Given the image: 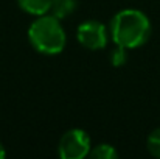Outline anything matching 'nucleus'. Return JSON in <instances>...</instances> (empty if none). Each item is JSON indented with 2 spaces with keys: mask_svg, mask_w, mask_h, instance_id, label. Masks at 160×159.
I'll list each match as a JSON object with an SVG mask.
<instances>
[{
  "mask_svg": "<svg viewBox=\"0 0 160 159\" xmlns=\"http://www.w3.org/2000/svg\"><path fill=\"white\" fill-rule=\"evenodd\" d=\"M110 34L115 45L137 49L146 44L151 36V22L140 9L128 8L118 11L110 22Z\"/></svg>",
  "mask_w": 160,
  "mask_h": 159,
  "instance_id": "f257e3e1",
  "label": "nucleus"
},
{
  "mask_svg": "<svg viewBox=\"0 0 160 159\" xmlns=\"http://www.w3.org/2000/svg\"><path fill=\"white\" fill-rule=\"evenodd\" d=\"M126 50H128V49H124V47H121V45H117V47L112 50V53H110V62H112V66L120 67V66H123V64L126 62V59H128Z\"/></svg>",
  "mask_w": 160,
  "mask_h": 159,
  "instance_id": "1a4fd4ad",
  "label": "nucleus"
},
{
  "mask_svg": "<svg viewBox=\"0 0 160 159\" xmlns=\"http://www.w3.org/2000/svg\"><path fill=\"white\" fill-rule=\"evenodd\" d=\"M79 44L89 50H101L107 44V30L98 20H86L76 30Z\"/></svg>",
  "mask_w": 160,
  "mask_h": 159,
  "instance_id": "20e7f679",
  "label": "nucleus"
},
{
  "mask_svg": "<svg viewBox=\"0 0 160 159\" xmlns=\"http://www.w3.org/2000/svg\"><path fill=\"white\" fill-rule=\"evenodd\" d=\"M58 153L62 159H82L90 153V137L84 130H68L59 140Z\"/></svg>",
  "mask_w": 160,
  "mask_h": 159,
  "instance_id": "7ed1b4c3",
  "label": "nucleus"
},
{
  "mask_svg": "<svg viewBox=\"0 0 160 159\" xmlns=\"http://www.w3.org/2000/svg\"><path fill=\"white\" fill-rule=\"evenodd\" d=\"M28 39L34 50L44 55H58L65 47V31L54 16H39L28 28Z\"/></svg>",
  "mask_w": 160,
  "mask_h": 159,
  "instance_id": "f03ea898",
  "label": "nucleus"
},
{
  "mask_svg": "<svg viewBox=\"0 0 160 159\" xmlns=\"http://www.w3.org/2000/svg\"><path fill=\"white\" fill-rule=\"evenodd\" d=\"M146 147H148V151L160 159V128L154 130L149 136H148V140H146Z\"/></svg>",
  "mask_w": 160,
  "mask_h": 159,
  "instance_id": "6e6552de",
  "label": "nucleus"
},
{
  "mask_svg": "<svg viewBox=\"0 0 160 159\" xmlns=\"http://www.w3.org/2000/svg\"><path fill=\"white\" fill-rule=\"evenodd\" d=\"M19 6L31 16H44L50 11L52 0H17Z\"/></svg>",
  "mask_w": 160,
  "mask_h": 159,
  "instance_id": "39448f33",
  "label": "nucleus"
},
{
  "mask_svg": "<svg viewBox=\"0 0 160 159\" xmlns=\"http://www.w3.org/2000/svg\"><path fill=\"white\" fill-rule=\"evenodd\" d=\"M89 156H92V158H95V159H115L118 156V153H117V150L112 145H109V144H100L93 150H90Z\"/></svg>",
  "mask_w": 160,
  "mask_h": 159,
  "instance_id": "0eeeda50",
  "label": "nucleus"
},
{
  "mask_svg": "<svg viewBox=\"0 0 160 159\" xmlns=\"http://www.w3.org/2000/svg\"><path fill=\"white\" fill-rule=\"evenodd\" d=\"M6 156V151H5V147H3V144L0 142V159L5 158Z\"/></svg>",
  "mask_w": 160,
  "mask_h": 159,
  "instance_id": "9d476101",
  "label": "nucleus"
},
{
  "mask_svg": "<svg viewBox=\"0 0 160 159\" xmlns=\"http://www.w3.org/2000/svg\"><path fill=\"white\" fill-rule=\"evenodd\" d=\"M75 6H76L75 0H52L50 11H52V16L58 19H64L73 13Z\"/></svg>",
  "mask_w": 160,
  "mask_h": 159,
  "instance_id": "423d86ee",
  "label": "nucleus"
}]
</instances>
